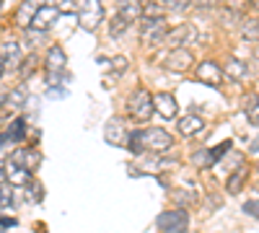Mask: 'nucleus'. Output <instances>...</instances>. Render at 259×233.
<instances>
[{
	"instance_id": "f257e3e1",
	"label": "nucleus",
	"mask_w": 259,
	"mask_h": 233,
	"mask_svg": "<svg viewBox=\"0 0 259 233\" xmlns=\"http://www.w3.org/2000/svg\"><path fill=\"white\" fill-rule=\"evenodd\" d=\"M174 148V135L163 127H143V130H133L127 143V151L135 153V156H145V153H168Z\"/></svg>"
},
{
	"instance_id": "f03ea898",
	"label": "nucleus",
	"mask_w": 259,
	"mask_h": 233,
	"mask_svg": "<svg viewBox=\"0 0 259 233\" xmlns=\"http://www.w3.org/2000/svg\"><path fill=\"white\" fill-rule=\"evenodd\" d=\"M104 24V3L101 0H80L78 6V26L94 34Z\"/></svg>"
},
{
	"instance_id": "7ed1b4c3",
	"label": "nucleus",
	"mask_w": 259,
	"mask_h": 233,
	"mask_svg": "<svg viewBox=\"0 0 259 233\" xmlns=\"http://www.w3.org/2000/svg\"><path fill=\"white\" fill-rule=\"evenodd\" d=\"M127 112L130 117H133L135 122H148L150 117H153V94H150L148 88H138L130 94L127 99Z\"/></svg>"
},
{
	"instance_id": "20e7f679",
	"label": "nucleus",
	"mask_w": 259,
	"mask_h": 233,
	"mask_svg": "<svg viewBox=\"0 0 259 233\" xmlns=\"http://www.w3.org/2000/svg\"><path fill=\"white\" fill-rule=\"evenodd\" d=\"M156 228L161 233H187L189 230V215L184 207H171L156 218Z\"/></svg>"
},
{
	"instance_id": "39448f33",
	"label": "nucleus",
	"mask_w": 259,
	"mask_h": 233,
	"mask_svg": "<svg viewBox=\"0 0 259 233\" xmlns=\"http://www.w3.org/2000/svg\"><path fill=\"white\" fill-rule=\"evenodd\" d=\"M194 80H200L202 86H210V88H221L223 86V65L218 60H202L197 62V70H194Z\"/></svg>"
},
{
	"instance_id": "423d86ee",
	"label": "nucleus",
	"mask_w": 259,
	"mask_h": 233,
	"mask_svg": "<svg viewBox=\"0 0 259 233\" xmlns=\"http://www.w3.org/2000/svg\"><path fill=\"white\" fill-rule=\"evenodd\" d=\"M168 24L163 18H153V21H145L143 18V26H140V39H143V44L145 47H158L166 41L168 36Z\"/></svg>"
},
{
	"instance_id": "0eeeda50",
	"label": "nucleus",
	"mask_w": 259,
	"mask_h": 233,
	"mask_svg": "<svg viewBox=\"0 0 259 233\" xmlns=\"http://www.w3.org/2000/svg\"><path fill=\"white\" fill-rule=\"evenodd\" d=\"M130 135H133V130L127 127V122L122 117H112L104 124V140L109 145H114V148H127Z\"/></svg>"
},
{
	"instance_id": "6e6552de",
	"label": "nucleus",
	"mask_w": 259,
	"mask_h": 233,
	"mask_svg": "<svg viewBox=\"0 0 259 233\" xmlns=\"http://www.w3.org/2000/svg\"><path fill=\"white\" fill-rule=\"evenodd\" d=\"M200 39V31L194 24H179L177 29H171L166 41L171 50H189V44H194V41Z\"/></svg>"
},
{
	"instance_id": "1a4fd4ad",
	"label": "nucleus",
	"mask_w": 259,
	"mask_h": 233,
	"mask_svg": "<svg viewBox=\"0 0 259 233\" xmlns=\"http://www.w3.org/2000/svg\"><path fill=\"white\" fill-rule=\"evenodd\" d=\"M161 62L168 73H187L194 65V55H192V50H168Z\"/></svg>"
},
{
	"instance_id": "9d476101",
	"label": "nucleus",
	"mask_w": 259,
	"mask_h": 233,
	"mask_svg": "<svg viewBox=\"0 0 259 233\" xmlns=\"http://www.w3.org/2000/svg\"><path fill=\"white\" fill-rule=\"evenodd\" d=\"M60 18V11L52 6V3H45V6H39V11L34 13V18H31V31H39V34H45V31H50L52 26H55V21Z\"/></svg>"
},
{
	"instance_id": "9b49d317",
	"label": "nucleus",
	"mask_w": 259,
	"mask_h": 233,
	"mask_svg": "<svg viewBox=\"0 0 259 233\" xmlns=\"http://www.w3.org/2000/svg\"><path fill=\"white\" fill-rule=\"evenodd\" d=\"M3 176H6V181L16 189V187H29L34 179H31V171H26L21 163H16V161H6L3 163Z\"/></svg>"
},
{
	"instance_id": "f8f14e48",
	"label": "nucleus",
	"mask_w": 259,
	"mask_h": 233,
	"mask_svg": "<svg viewBox=\"0 0 259 233\" xmlns=\"http://www.w3.org/2000/svg\"><path fill=\"white\" fill-rule=\"evenodd\" d=\"M153 109H156V114H161L163 119H177V114H179V101H177L174 94L161 91V94L153 96Z\"/></svg>"
},
{
	"instance_id": "ddd939ff",
	"label": "nucleus",
	"mask_w": 259,
	"mask_h": 233,
	"mask_svg": "<svg viewBox=\"0 0 259 233\" xmlns=\"http://www.w3.org/2000/svg\"><path fill=\"white\" fill-rule=\"evenodd\" d=\"M143 166H135V168H130V174H135V176H145V174H161L163 168H168L171 163H177L174 158H158L150 153V158H143L140 161Z\"/></svg>"
},
{
	"instance_id": "4468645a",
	"label": "nucleus",
	"mask_w": 259,
	"mask_h": 233,
	"mask_svg": "<svg viewBox=\"0 0 259 233\" xmlns=\"http://www.w3.org/2000/svg\"><path fill=\"white\" fill-rule=\"evenodd\" d=\"M21 41L16 39H6L3 44H0V62H3V70L8 68H18L21 65Z\"/></svg>"
},
{
	"instance_id": "2eb2a0df",
	"label": "nucleus",
	"mask_w": 259,
	"mask_h": 233,
	"mask_svg": "<svg viewBox=\"0 0 259 233\" xmlns=\"http://www.w3.org/2000/svg\"><path fill=\"white\" fill-rule=\"evenodd\" d=\"M177 130L184 137H197L200 132H205V119L197 114H184L177 119Z\"/></svg>"
},
{
	"instance_id": "dca6fc26",
	"label": "nucleus",
	"mask_w": 259,
	"mask_h": 233,
	"mask_svg": "<svg viewBox=\"0 0 259 233\" xmlns=\"http://www.w3.org/2000/svg\"><path fill=\"white\" fill-rule=\"evenodd\" d=\"M117 16L124 18L130 26H133L135 21H143V6H140V0H117Z\"/></svg>"
},
{
	"instance_id": "f3484780",
	"label": "nucleus",
	"mask_w": 259,
	"mask_h": 233,
	"mask_svg": "<svg viewBox=\"0 0 259 233\" xmlns=\"http://www.w3.org/2000/svg\"><path fill=\"white\" fill-rule=\"evenodd\" d=\"M39 6H45V0H24V3L18 6V11H16V26H21V29L29 31L31 18H34V13L39 11Z\"/></svg>"
},
{
	"instance_id": "a211bd4d",
	"label": "nucleus",
	"mask_w": 259,
	"mask_h": 233,
	"mask_svg": "<svg viewBox=\"0 0 259 233\" xmlns=\"http://www.w3.org/2000/svg\"><path fill=\"white\" fill-rule=\"evenodd\" d=\"M11 161H16V163H21L26 168V171H36L39 168V163H41V153L36 151V148H21V151H16L13 156H11Z\"/></svg>"
},
{
	"instance_id": "6ab92c4d",
	"label": "nucleus",
	"mask_w": 259,
	"mask_h": 233,
	"mask_svg": "<svg viewBox=\"0 0 259 233\" xmlns=\"http://www.w3.org/2000/svg\"><path fill=\"white\" fill-rule=\"evenodd\" d=\"M246 179H249V166L246 163L239 166V168H233L231 176L226 179V192L228 195H239L241 189H244V184H246Z\"/></svg>"
},
{
	"instance_id": "aec40b11",
	"label": "nucleus",
	"mask_w": 259,
	"mask_h": 233,
	"mask_svg": "<svg viewBox=\"0 0 259 233\" xmlns=\"http://www.w3.org/2000/svg\"><path fill=\"white\" fill-rule=\"evenodd\" d=\"M223 75H226V80H236V83L244 80L246 78V62L239 57H228L223 62Z\"/></svg>"
},
{
	"instance_id": "412c9836",
	"label": "nucleus",
	"mask_w": 259,
	"mask_h": 233,
	"mask_svg": "<svg viewBox=\"0 0 259 233\" xmlns=\"http://www.w3.org/2000/svg\"><path fill=\"white\" fill-rule=\"evenodd\" d=\"M26 99H29V86H26V80H21L16 88H11V91H8L6 104H8V107H13V109H24Z\"/></svg>"
},
{
	"instance_id": "4be33fe9",
	"label": "nucleus",
	"mask_w": 259,
	"mask_h": 233,
	"mask_svg": "<svg viewBox=\"0 0 259 233\" xmlns=\"http://www.w3.org/2000/svg\"><path fill=\"white\" fill-rule=\"evenodd\" d=\"M241 39L244 41H259V16H244V21H241Z\"/></svg>"
},
{
	"instance_id": "5701e85b",
	"label": "nucleus",
	"mask_w": 259,
	"mask_h": 233,
	"mask_svg": "<svg viewBox=\"0 0 259 233\" xmlns=\"http://www.w3.org/2000/svg\"><path fill=\"white\" fill-rule=\"evenodd\" d=\"M6 140H11V143H24V140H26V119H24V117H16V119L8 124Z\"/></svg>"
},
{
	"instance_id": "b1692460",
	"label": "nucleus",
	"mask_w": 259,
	"mask_h": 233,
	"mask_svg": "<svg viewBox=\"0 0 259 233\" xmlns=\"http://www.w3.org/2000/svg\"><path fill=\"white\" fill-rule=\"evenodd\" d=\"M140 6H143V18H145V21L163 18V13H166L163 0H140Z\"/></svg>"
},
{
	"instance_id": "393cba45",
	"label": "nucleus",
	"mask_w": 259,
	"mask_h": 233,
	"mask_svg": "<svg viewBox=\"0 0 259 233\" xmlns=\"http://www.w3.org/2000/svg\"><path fill=\"white\" fill-rule=\"evenodd\" d=\"M192 163L197 166V168H210V166H215L212 151H210V148H200V151H194V153H192Z\"/></svg>"
},
{
	"instance_id": "a878e982",
	"label": "nucleus",
	"mask_w": 259,
	"mask_h": 233,
	"mask_svg": "<svg viewBox=\"0 0 259 233\" xmlns=\"http://www.w3.org/2000/svg\"><path fill=\"white\" fill-rule=\"evenodd\" d=\"M99 62H101V65H109L117 75L127 73V68H130V60H127V57H122V55H117V57H101Z\"/></svg>"
},
{
	"instance_id": "bb28decb",
	"label": "nucleus",
	"mask_w": 259,
	"mask_h": 233,
	"mask_svg": "<svg viewBox=\"0 0 259 233\" xmlns=\"http://www.w3.org/2000/svg\"><path fill=\"white\" fill-rule=\"evenodd\" d=\"M13 200H16L13 187H11L8 181H3V184H0V210H8V207L13 205Z\"/></svg>"
},
{
	"instance_id": "cd10ccee",
	"label": "nucleus",
	"mask_w": 259,
	"mask_h": 233,
	"mask_svg": "<svg viewBox=\"0 0 259 233\" xmlns=\"http://www.w3.org/2000/svg\"><path fill=\"white\" fill-rule=\"evenodd\" d=\"M36 65H39V57H36L34 52H31L29 57H24V60H21V65H18V70H21V78L26 80V78H29V75L36 70Z\"/></svg>"
},
{
	"instance_id": "c85d7f7f",
	"label": "nucleus",
	"mask_w": 259,
	"mask_h": 233,
	"mask_svg": "<svg viewBox=\"0 0 259 233\" xmlns=\"http://www.w3.org/2000/svg\"><path fill=\"white\" fill-rule=\"evenodd\" d=\"M244 112H246L249 122L259 127V96H251V99L246 101V107H244Z\"/></svg>"
},
{
	"instance_id": "c756f323",
	"label": "nucleus",
	"mask_w": 259,
	"mask_h": 233,
	"mask_svg": "<svg viewBox=\"0 0 259 233\" xmlns=\"http://www.w3.org/2000/svg\"><path fill=\"white\" fill-rule=\"evenodd\" d=\"M127 29H130V24H127L124 18L117 16V18H112V24H109V36H112V39H119Z\"/></svg>"
},
{
	"instance_id": "7c9ffc66",
	"label": "nucleus",
	"mask_w": 259,
	"mask_h": 233,
	"mask_svg": "<svg viewBox=\"0 0 259 233\" xmlns=\"http://www.w3.org/2000/svg\"><path fill=\"white\" fill-rule=\"evenodd\" d=\"M163 6H166V13H182L192 6V0H163Z\"/></svg>"
},
{
	"instance_id": "2f4dec72",
	"label": "nucleus",
	"mask_w": 259,
	"mask_h": 233,
	"mask_svg": "<svg viewBox=\"0 0 259 233\" xmlns=\"http://www.w3.org/2000/svg\"><path fill=\"white\" fill-rule=\"evenodd\" d=\"M223 6H226L231 13L239 16V13H244V11H246V6H251V0H223Z\"/></svg>"
},
{
	"instance_id": "473e14b6",
	"label": "nucleus",
	"mask_w": 259,
	"mask_h": 233,
	"mask_svg": "<svg viewBox=\"0 0 259 233\" xmlns=\"http://www.w3.org/2000/svg\"><path fill=\"white\" fill-rule=\"evenodd\" d=\"M52 6H55L60 13H73V11H75V0H52Z\"/></svg>"
},
{
	"instance_id": "72a5a7b5",
	"label": "nucleus",
	"mask_w": 259,
	"mask_h": 233,
	"mask_svg": "<svg viewBox=\"0 0 259 233\" xmlns=\"http://www.w3.org/2000/svg\"><path fill=\"white\" fill-rule=\"evenodd\" d=\"M174 200H177V205H189V202H194L197 197H194V195H187V192H177Z\"/></svg>"
},
{
	"instance_id": "f704fd0d",
	"label": "nucleus",
	"mask_w": 259,
	"mask_h": 233,
	"mask_svg": "<svg viewBox=\"0 0 259 233\" xmlns=\"http://www.w3.org/2000/svg\"><path fill=\"white\" fill-rule=\"evenodd\" d=\"M218 3H223V0H192V6H197V8H212Z\"/></svg>"
},
{
	"instance_id": "c9c22d12",
	"label": "nucleus",
	"mask_w": 259,
	"mask_h": 233,
	"mask_svg": "<svg viewBox=\"0 0 259 233\" xmlns=\"http://www.w3.org/2000/svg\"><path fill=\"white\" fill-rule=\"evenodd\" d=\"M244 210H246V213H249V215H254V218H259V202H256V200H251V202H246V205H244Z\"/></svg>"
},
{
	"instance_id": "e433bc0d",
	"label": "nucleus",
	"mask_w": 259,
	"mask_h": 233,
	"mask_svg": "<svg viewBox=\"0 0 259 233\" xmlns=\"http://www.w3.org/2000/svg\"><path fill=\"white\" fill-rule=\"evenodd\" d=\"M0 225H3V228H13L16 225V218H0Z\"/></svg>"
},
{
	"instance_id": "4c0bfd02",
	"label": "nucleus",
	"mask_w": 259,
	"mask_h": 233,
	"mask_svg": "<svg viewBox=\"0 0 259 233\" xmlns=\"http://www.w3.org/2000/svg\"><path fill=\"white\" fill-rule=\"evenodd\" d=\"M6 99H8V94H3V91H0V107L6 104Z\"/></svg>"
},
{
	"instance_id": "58836bf2",
	"label": "nucleus",
	"mask_w": 259,
	"mask_h": 233,
	"mask_svg": "<svg viewBox=\"0 0 259 233\" xmlns=\"http://www.w3.org/2000/svg\"><path fill=\"white\" fill-rule=\"evenodd\" d=\"M251 6H254V8L259 11V0H251Z\"/></svg>"
},
{
	"instance_id": "ea45409f",
	"label": "nucleus",
	"mask_w": 259,
	"mask_h": 233,
	"mask_svg": "<svg viewBox=\"0 0 259 233\" xmlns=\"http://www.w3.org/2000/svg\"><path fill=\"white\" fill-rule=\"evenodd\" d=\"M3 143H6V137H3V135H0V148H3Z\"/></svg>"
},
{
	"instance_id": "a19ab883",
	"label": "nucleus",
	"mask_w": 259,
	"mask_h": 233,
	"mask_svg": "<svg viewBox=\"0 0 259 233\" xmlns=\"http://www.w3.org/2000/svg\"><path fill=\"white\" fill-rule=\"evenodd\" d=\"M0 75H3V62H0Z\"/></svg>"
},
{
	"instance_id": "79ce46f5",
	"label": "nucleus",
	"mask_w": 259,
	"mask_h": 233,
	"mask_svg": "<svg viewBox=\"0 0 259 233\" xmlns=\"http://www.w3.org/2000/svg\"><path fill=\"white\" fill-rule=\"evenodd\" d=\"M0 127H3V117H0Z\"/></svg>"
},
{
	"instance_id": "37998d69",
	"label": "nucleus",
	"mask_w": 259,
	"mask_h": 233,
	"mask_svg": "<svg viewBox=\"0 0 259 233\" xmlns=\"http://www.w3.org/2000/svg\"><path fill=\"white\" fill-rule=\"evenodd\" d=\"M256 171H259V163H256Z\"/></svg>"
},
{
	"instance_id": "c03bdc74",
	"label": "nucleus",
	"mask_w": 259,
	"mask_h": 233,
	"mask_svg": "<svg viewBox=\"0 0 259 233\" xmlns=\"http://www.w3.org/2000/svg\"><path fill=\"white\" fill-rule=\"evenodd\" d=\"M0 6H3V0H0Z\"/></svg>"
}]
</instances>
